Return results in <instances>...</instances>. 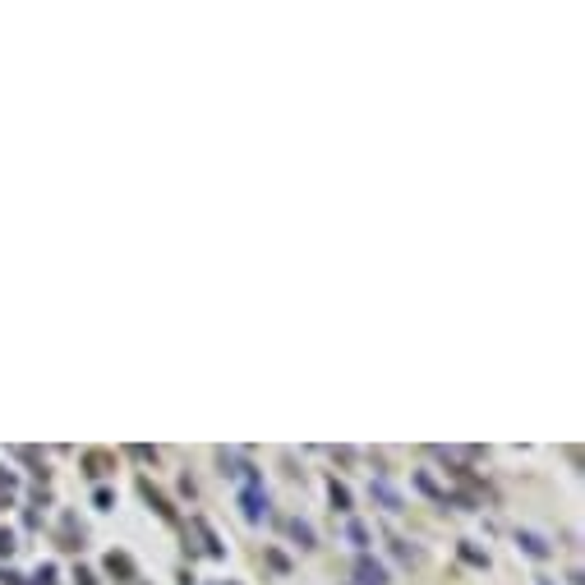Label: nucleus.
Instances as JSON below:
<instances>
[{
	"label": "nucleus",
	"mask_w": 585,
	"mask_h": 585,
	"mask_svg": "<svg viewBox=\"0 0 585 585\" xmlns=\"http://www.w3.org/2000/svg\"><path fill=\"white\" fill-rule=\"evenodd\" d=\"M540 585H553V581H544V576H540Z\"/></svg>",
	"instance_id": "ddd939ff"
},
{
	"label": "nucleus",
	"mask_w": 585,
	"mask_h": 585,
	"mask_svg": "<svg viewBox=\"0 0 585 585\" xmlns=\"http://www.w3.org/2000/svg\"><path fill=\"white\" fill-rule=\"evenodd\" d=\"M139 493H143V498H148V502H153V507H157V512H162V516H166V521L176 516V512H171V502H166V498H162V493H157V488H153V484H148V479H139Z\"/></svg>",
	"instance_id": "20e7f679"
},
{
	"label": "nucleus",
	"mask_w": 585,
	"mask_h": 585,
	"mask_svg": "<svg viewBox=\"0 0 585 585\" xmlns=\"http://www.w3.org/2000/svg\"><path fill=\"white\" fill-rule=\"evenodd\" d=\"M516 544H521V549H526V553H530V558H549V540H544V535H535V530H521L516 535Z\"/></svg>",
	"instance_id": "f257e3e1"
},
{
	"label": "nucleus",
	"mask_w": 585,
	"mask_h": 585,
	"mask_svg": "<svg viewBox=\"0 0 585 585\" xmlns=\"http://www.w3.org/2000/svg\"><path fill=\"white\" fill-rule=\"evenodd\" d=\"M10 549H14V535L5 530V535H0V553H10Z\"/></svg>",
	"instance_id": "f8f14e48"
},
{
	"label": "nucleus",
	"mask_w": 585,
	"mask_h": 585,
	"mask_svg": "<svg viewBox=\"0 0 585 585\" xmlns=\"http://www.w3.org/2000/svg\"><path fill=\"white\" fill-rule=\"evenodd\" d=\"M397 558L401 563H420V549H410L406 540H397Z\"/></svg>",
	"instance_id": "9d476101"
},
{
	"label": "nucleus",
	"mask_w": 585,
	"mask_h": 585,
	"mask_svg": "<svg viewBox=\"0 0 585 585\" xmlns=\"http://www.w3.org/2000/svg\"><path fill=\"white\" fill-rule=\"evenodd\" d=\"M106 572H111V576H125V581H129V576H134V563L125 558V553H111V558H106Z\"/></svg>",
	"instance_id": "39448f33"
},
{
	"label": "nucleus",
	"mask_w": 585,
	"mask_h": 585,
	"mask_svg": "<svg viewBox=\"0 0 585 585\" xmlns=\"http://www.w3.org/2000/svg\"><path fill=\"white\" fill-rule=\"evenodd\" d=\"M327 493H332V502H337V512H346V507H351V493H346V488L337 484V479L327 484Z\"/></svg>",
	"instance_id": "1a4fd4ad"
},
{
	"label": "nucleus",
	"mask_w": 585,
	"mask_h": 585,
	"mask_svg": "<svg viewBox=\"0 0 585 585\" xmlns=\"http://www.w3.org/2000/svg\"><path fill=\"white\" fill-rule=\"evenodd\" d=\"M374 498H378V502H383V507H387V512H401V498H397V493H392V488H387V484H383V479H378V484H374Z\"/></svg>",
	"instance_id": "423d86ee"
},
{
	"label": "nucleus",
	"mask_w": 585,
	"mask_h": 585,
	"mask_svg": "<svg viewBox=\"0 0 585 585\" xmlns=\"http://www.w3.org/2000/svg\"><path fill=\"white\" fill-rule=\"evenodd\" d=\"M83 465H88V475H106L111 456H106V452H88V461H83Z\"/></svg>",
	"instance_id": "6e6552de"
},
{
	"label": "nucleus",
	"mask_w": 585,
	"mask_h": 585,
	"mask_svg": "<svg viewBox=\"0 0 585 585\" xmlns=\"http://www.w3.org/2000/svg\"><path fill=\"white\" fill-rule=\"evenodd\" d=\"M355 572H360V585H387V572L378 563H369V558H360V563H355Z\"/></svg>",
	"instance_id": "7ed1b4c3"
},
{
	"label": "nucleus",
	"mask_w": 585,
	"mask_h": 585,
	"mask_svg": "<svg viewBox=\"0 0 585 585\" xmlns=\"http://www.w3.org/2000/svg\"><path fill=\"white\" fill-rule=\"evenodd\" d=\"M351 540H355V544H365V540H369V530L360 526V521H351Z\"/></svg>",
	"instance_id": "9b49d317"
},
{
	"label": "nucleus",
	"mask_w": 585,
	"mask_h": 585,
	"mask_svg": "<svg viewBox=\"0 0 585 585\" xmlns=\"http://www.w3.org/2000/svg\"><path fill=\"white\" fill-rule=\"evenodd\" d=\"M240 507H244V516H249V521H258L267 512V498L258 493V488H244V493H240Z\"/></svg>",
	"instance_id": "f03ea898"
},
{
	"label": "nucleus",
	"mask_w": 585,
	"mask_h": 585,
	"mask_svg": "<svg viewBox=\"0 0 585 585\" xmlns=\"http://www.w3.org/2000/svg\"><path fill=\"white\" fill-rule=\"evenodd\" d=\"M286 530H290V535H295V540H299V549H313V530H309V526H304V521H290Z\"/></svg>",
	"instance_id": "0eeeda50"
}]
</instances>
